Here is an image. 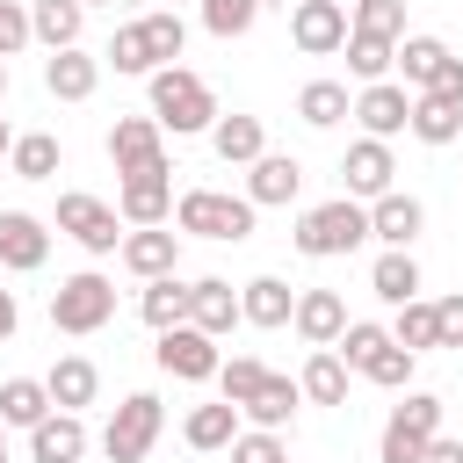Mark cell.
<instances>
[{"label":"cell","instance_id":"2e32d148","mask_svg":"<svg viewBox=\"0 0 463 463\" xmlns=\"http://www.w3.org/2000/svg\"><path fill=\"white\" fill-rule=\"evenodd\" d=\"M297 188H304V166H297L289 152H260L253 174H246V203H253V210H275V203H289Z\"/></svg>","mask_w":463,"mask_h":463},{"label":"cell","instance_id":"4dcf8cb0","mask_svg":"<svg viewBox=\"0 0 463 463\" xmlns=\"http://www.w3.org/2000/svg\"><path fill=\"white\" fill-rule=\"evenodd\" d=\"M181 434H188V449H232L239 441V405H224V398L217 405H195Z\"/></svg>","mask_w":463,"mask_h":463},{"label":"cell","instance_id":"5bb4252c","mask_svg":"<svg viewBox=\"0 0 463 463\" xmlns=\"http://www.w3.org/2000/svg\"><path fill=\"white\" fill-rule=\"evenodd\" d=\"M354 116H362V130H369V137H398V130L412 123V94H405V87H391V80H376V87H362V94H354Z\"/></svg>","mask_w":463,"mask_h":463},{"label":"cell","instance_id":"836d02e7","mask_svg":"<svg viewBox=\"0 0 463 463\" xmlns=\"http://www.w3.org/2000/svg\"><path fill=\"white\" fill-rule=\"evenodd\" d=\"M137 311H145V326H152V333H166V326H188V289H181L174 275H159V282L137 297Z\"/></svg>","mask_w":463,"mask_h":463},{"label":"cell","instance_id":"ffe728a7","mask_svg":"<svg viewBox=\"0 0 463 463\" xmlns=\"http://www.w3.org/2000/svg\"><path fill=\"white\" fill-rule=\"evenodd\" d=\"M80 449H87L80 412H43L29 427V463H80Z\"/></svg>","mask_w":463,"mask_h":463},{"label":"cell","instance_id":"f1b7e54d","mask_svg":"<svg viewBox=\"0 0 463 463\" xmlns=\"http://www.w3.org/2000/svg\"><path fill=\"white\" fill-rule=\"evenodd\" d=\"M297 398H304V391H297L289 376H275V369H268V376H260V391H253V398H246L239 412H246L253 427H268V434H275V427H282V420L297 412Z\"/></svg>","mask_w":463,"mask_h":463},{"label":"cell","instance_id":"681fc988","mask_svg":"<svg viewBox=\"0 0 463 463\" xmlns=\"http://www.w3.org/2000/svg\"><path fill=\"white\" fill-rule=\"evenodd\" d=\"M420 463H463V441H449V434H434V441L420 449Z\"/></svg>","mask_w":463,"mask_h":463},{"label":"cell","instance_id":"ac0fdd59","mask_svg":"<svg viewBox=\"0 0 463 463\" xmlns=\"http://www.w3.org/2000/svg\"><path fill=\"white\" fill-rule=\"evenodd\" d=\"M420 224H427V210H420L412 195H398V188L369 203V239H383V246H398V253H412Z\"/></svg>","mask_w":463,"mask_h":463},{"label":"cell","instance_id":"d4e9b609","mask_svg":"<svg viewBox=\"0 0 463 463\" xmlns=\"http://www.w3.org/2000/svg\"><path fill=\"white\" fill-rule=\"evenodd\" d=\"M297 391H304L311 405H347V362H340L333 347H311V362H304Z\"/></svg>","mask_w":463,"mask_h":463},{"label":"cell","instance_id":"7dc6e473","mask_svg":"<svg viewBox=\"0 0 463 463\" xmlns=\"http://www.w3.org/2000/svg\"><path fill=\"white\" fill-rule=\"evenodd\" d=\"M29 43V7H14V0H0V65L14 58Z\"/></svg>","mask_w":463,"mask_h":463},{"label":"cell","instance_id":"f35d334b","mask_svg":"<svg viewBox=\"0 0 463 463\" xmlns=\"http://www.w3.org/2000/svg\"><path fill=\"white\" fill-rule=\"evenodd\" d=\"M391 340H398L405 354H427V347H434V304H420V297H412V304H398Z\"/></svg>","mask_w":463,"mask_h":463},{"label":"cell","instance_id":"484cf974","mask_svg":"<svg viewBox=\"0 0 463 463\" xmlns=\"http://www.w3.org/2000/svg\"><path fill=\"white\" fill-rule=\"evenodd\" d=\"M80 22H87L80 0H36V7H29V36H43L51 51H72V43H80Z\"/></svg>","mask_w":463,"mask_h":463},{"label":"cell","instance_id":"f6af8a7d","mask_svg":"<svg viewBox=\"0 0 463 463\" xmlns=\"http://www.w3.org/2000/svg\"><path fill=\"white\" fill-rule=\"evenodd\" d=\"M232 463H289V449H282V434L253 427V434H239V441H232Z\"/></svg>","mask_w":463,"mask_h":463},{"label":"cell","instance_id":"7402d4cb","mask_svg":"<svg viewBox=\"0 0 463 463\" xmlns=\"http://www.w3.org/2000/svg\"><path fill=\"white\" fill-rule=\"evenodd\" d=\"M43 391H51V405L80 412V405H94V391H101V369H94L87 354H58V362H51V376H43Z\"/></svg>","mask_w":463,"mask_h":463},{"label":"cell","instance_id":"6da1fadb","mask_svg":"<svg viewBox=\"0 0 463 463\" xmlns=\"http://www.w3.org/2000/svg\"><path fill=\"white\" fill-rule=\"evenodd\" d=\"M152 123L174 130V137L210 130V123H217V94H210L188 65H159V72H152Z\"/></svg>","mask_w":463,"mask_h":463},{"label":"cell","instance_id":"f546056e","mask_svg":"<svg viewBox=\"0 0 463 463\" xmlns=\"http://www.w3.org/2000/svg\"><path fill=\"white\" fill-rule=\"evenodd\" d=\"M43 412H51V391L36 376H7L0 383V427H36Z\"/></svg>","mask_w":463,"mask_h":463},{"label":"cell","instance_id":"ee69618b","mask_svg":"<svg viewBox=\"0 0 463 463\" xmlns=\"http://www.w3.org/2000/svg\"><path fill=\"white\" fill-rule=\"evenodd\" d=\"M362 376H369V383H383V391H405V383H412V354L391 340V347H376V354L362 362Z\"/></svg>","mask_w":463,"mask_h":463},{"label":"cell","instance_id":"d590c367","mask_svg":"<svg viewBox=\"0 0 463 463\" xmlns=\"http://www.w3.org/2000/svg\"><path fill=\"white\" fill-rule=\"evenodd\" d=\"M347 36H383V43H398V36H405V0H354Z\"/></svg>","mask_w":463,"mask_h":463},{"label":"cell","instance_id":"1f68e13d","mask_svg":"<svg viewBox=\"0 0 463 463\" xmlns=\"http://www.w3.org/2000/svg\"><path fill=\"white\" fill-rule=\"evenodd\" d=\"M441 58H449V43H441V36H398V58H391V65L405 72V87H412V94H427V80H434V65H441Z\"/></svg>","mask_w":463,"mask_h":463},{"label":"cell","instance_id":"8992f818","mask_svg":"<svg viewBox=\"0 0 463 463\" xmlns=\"http://www.w3.org/2000/svg\"><path fill=\"white\" fill-rule=\"evenodd\" d=\"M441 434V398L434 391H405V405L383 420V463H420V449Z\"/></svg>","mask_w":463,"mask_h":463},{"label":"cell","instance_id":"f5cc1de1","mask_svg":"<svg viewBox=\"0 0 463 463\" xmlns=\"http://www.w3.org/2000/svg\"><path fill=\"white\" fill-rule=\"evenodd\" d=\"M0 101H7V65H0Z\"/></svg>","mask_w":463,"mask_h":463},{"label":"cell","instance_id":"603a6c76","mask_svg":"<svg viewBox=\"0 0 463 463\" xmlns=\"http://www.w3.org/2000/svg\"><path fill=\"white\" fill-rule=\"evenodd\" d=\"M210 145H217L224 166H253L268 152V130H260V116H217L210 123Z\"/></svg>","mask_w":463,"mask_h":463},{"label":"cell","instance_id":"74e56055","mask_svg":"<svg viewBox=\"0 0 463 463\" xmlns=\"http://www.w3.org/2000/svg\"><path fill=\"white\" fill-rule=\"evenodd\" d=\"M391 58H398V43H383V36H347V72H354L362 87H376V80L391 72Z\"/></svg>","mask_w":463,"mask_h":463},{"label":"cell","instance_id":"5b68a950","mask_svg":"<svg viewBox=\"0 0 463 463\" xmlns=\"http://www.w3.org/2000/svg\"><path fill=\"white\" fill-rule=\"evenodd\" d=\"M159 427H166V412H159V398H152V391H130V398L116 405V420H109V434H101V449H109V463H145V456H152V441H159Z\"/></svg>","mask_w":463,"mask_h":463},{"label":"cell","instance_id":"9c48e42d","mask_svg":"<svg viewBox=\"0 0 463 463\" xmlns=\"http://www.w3.org/2000/svg\"><path fill=\"white\" fill-rule=\"evenodd\" d=\"M58 232H72L87 253H116L123 246V232H116V210L101 203V195H58Z\"/></svg>","mask_w":463,"mask_h":463},{"label":"cell","instance_id":"8fae6325","mask_svg":"<svg viewBox=\"0 0 463 463\" xmlns=\"http://www.w3.org/2000/svg\"><path fill=\"white\" fill-rule=\"evenodd\" d=\"M123 268L130 275H145V282H159V275H174V260H181V232H159V224H145V232H123Z\"/></svg>","mask_w":463,"mask_h":463},{"label":"cell","instance_id":"816d5d0a","mask_svg":"<svg viewBox=\"0 0 463 463\" xmlns=\"http://www.w3.org/2000/svg\"><path fill=\"white\" fill-rule=\"evenodd\" d=\"M7 152H14V130H7V116H0V159H7Z\"/></svg>","mask_w":463,"mask_h":463},{"label":"cell","instance_id":"44dd1931","mask_svg":"<svg viewBox=\"0 0 463 463\" xmlns=\"http://www.w3.org/2000/svg\"><path fill=\"white\" fill-rule=\"evenodd\" d=\"M94 80H101V58H87L80 43L43 58V87H51L58 101H87V94H94Z\"/></svg>","mask_w":463,"mask_h":463},{"label":"cell","instance_id":"60d3db41","mask_svg":"<svg viewBox=\"0 0 463 463\" xmlns=\"http://www.w3.org/2000/svg\"><path fill=\"white\" fill-rule=\"evenodd\" d=\"M260 376H268V369H260L253 354H232V362H217V391H224V405H246V398L260 391Z\"/></svg>","mask_w":463,"mask_h":463},{"label":"cell","instance_id":"cb8c5ba5","mask_svg":"<svg viewBox=\"0 0 463 463\" xmlns=\"http://www.w3.org/2000/svg\"><path fill=\"white\" fill-rule=\"evenodd\" d=\"M289 311H297V297H289L282 275H253V282L239 289V318H246V326H289Z\"/></svg>","mask_w":463,"mask_h":463},{"label":"cell","instance_id":"7a4b0ae2","mask_svg":"<svg viewBox=\"0 0 463 463\" xmlns=\"http://www.w3.org/2000/svg\"><path fill=\"white\" fill-rule=\"evenodd\" d=\"M362 239H369V210H362L354 195H333V203H318V210L297 217V253H311V260L354 253Z\"/></svg>","mask_w":463,"mask_h":463},{"label":"cell","instance_id":"30bf717a","mask_svg":"<svg viewBox=\"0 0 463 463\" xmlns=\"http://www.w3.org/2000/svg\"><path fill=\"white\" fill-rule=\"evenodd\" d=\"M289 43H297L304 58L340 51V43H347V7H340V0H297V14H289Z\"/></svg>","mask_w":463,"mask_h":463},{"label":"cell","instance_id":"e0dca14e","mask_svg":"<svg viewBox=\"0 0 463 463\" xmlns=\"http://www.w3.org/2000/svg\"><path fill=\"white\" fill-rule=\"evenodd\" d=\"M166 210H174V174H137V181H123V195H116V217L123 224H166Z\"/></svg>","mask_w":463,"mask_h":463},{"label":"cell","instance_id":"7c38bea8","mask_svg":"<svg viewBox=\"0 0 463 463\" xmlns=\"http://www.w3.org/2000/svg\"><path fill=\"white\" fill-rule=\"evenodd\" d=\"M188 326L195 333H232L239 326V289L224 282V275H203V282H188Z\"/></svg>","mask_w":463,"mask_h":463},{"label":"cell","instance_id":"277c9868","mask_svg":"<svg viewBox=\"0 0 463 463\" xmlns=\"http://www.w3.org/2000/svg\"><path fill=\"white\" fill-rule=\"evenodd\" d=\"M181 232H195V239H253V203L246 195H217V188H195V195H181Z\"/></svg>","mask_w":463,"mask_h":463},{"label":"cell","instance_id":"b9f144b4","mask_svg":"<svg viewBox=\"0 0 463 463\" xmlns=\"http://www.w3.org/2000/svg\"><path fill=\"white\" fill-rule=\"evenodd\" d=\"M109 65H116V72H159L152 51H145V29H137V22H123V29L109 36Z\"/></svg>","mask_w":463,"mask_h":463},{"label":"cell","instance_id":"c3c4849f","mask_svg":"<svg viewBox=\"0 0 463 463\" xmlns=\"http://www.w3.org/2000/svg\"><path fill=\"white\" fill-rule=\"evenodd\" d=\"M427 94L463 109V58H441V65H434V80H427Z\"/></svg>","mask_w":463,"mask_h":463},{"label":"cell","instance_id":"7bdbcfd3","mask_svg":"<svg viewBox=\"0 0 463 463\" xmlns=\"http://www.w3.org/2000/svg\"><path fill=\"white\" fill-rule=\"evenodd\" d=\"M376 347H391V333H383V326H369V318H354V326H347V333L333 340V354H340L347 369H362V362H369Z\"/></svg>","mask_w":463,"mask_h":463},{"label":"cell","instance_id":"db71d44e","mask_svg":"<svg viewBox=\"0 0 463 463\" xmlns=\"http://www.w3.org/2000/svg\"><path fill=\"white\" fill-rule=\"evenodd\" d=\"M0 463H7V427H0Z\"/></svg>","mask_w":463,"mask_h":463},{"label":"cell","instance_id":"8d00e7d4","mask_svg":"<svg viewBox=\"0 0 463 463\" xmlns=\"http://www.w3.org/2000/svg\"><path fill=\"white\" fill-rule=\"evenodd\" d=\"M137 29H145V51H152V65H174V58H181V43H188V22H181L174 7H159V14H145Z\"/></svg>","mask_w":463,"mask_h":463},{"label":"cell","instance_id":"ab89813d","mask_svg":"<svg viewBox=\"0 0 463 463\" xmlns=\"http://www.w3.org/2000/svg\"><path fill=\"white\" fill-rule=\"evenodd\" d=\"M253 14H260V0H203V29H210V36H224V43H232V36H246V29H253Z\"/></svg>","mask_w":463,"mask_h":463},{"label":"cell","instance_id":"ba28073f","mask_svg":"<svg viewBox=\"0 0 463 463\" xmlns=\"http://www.w3.org/2000/svg\"><path fill=\"white\" fill-rule=\"evenodd\" d=\"M152 354H159V369H166V376H181V383H210V376H217V362H224V354H217V340H210V333H195V326H166Z\"/></svg>","mask_w":463,"mask_h":463},{"label":"cell","instance_id":"d6a6232c","mask_svg":"<svg viewBox=\"0 0 463 463\" xmlns=\"http://www.w3.org/2000/svg\"><path fill=\"white\" fill-rule=\"evenodd\" d=\"M297 116H304L311 130H333L340 116H354V101H347V87H340V80H311V87L297 94Z\"/></svg>","mask_w":463,"mask_h":463},{"label":"cell","instance_id":"83f0119b","mask_svg":"<svg viewBox=\"0 0 463 463\" xmlns=\"http://www.w3.org/2000/svg\"><path fill=\"white\" fill-rule=\"evenodd\" d=\"M369 289H376L383 304H412V297H420V260H412V253H398V246H391V253H376Z\"/></svg>","mask_w":463,"mask_h":463},{"label":"cell","instance_id":"f907efd6","mask_svg":"<svg viewBox=\"0 0 463 463\" xmlns=\"http://www.w3.org/2000/svg\"><path fill=\"white\" fill-rule=\"evenodd\" d=\"M14 326H22V304H14V289H0V340H14Z\"/></svg>","mask_w":463,"mask_h":463},{"label":"cell","instance_id":"9a60e30c","mask_svg":"<svg viewBox=\"0 0 463 463\" xmlns=\"http://www.w3.org/2000/svg\"><path fill=\"white\" fill-rule=\"evenodd\" d=\"M340 174H347V195H391V145L383 137H362V145H347V159H340Z\"/></svg>","mask_w":463,"mask_h":463},{"label":"cell","instance_id":"52a82bcc","mask_svg":"<svg viewBox=\"0 0 463 463\" xmlns=\"http://www.w3.org/2000/svg\"><path fill=\"white\" fill-rule=\"evenodd\" d=\"M109 159H116L123 181H137V174H174V166H166V130H159L152 116H116Z\"/></svg>","mask_w":463,"mask_h":463},{"label":"cell","instance_id":"3957f363","mask_svg":"<svg viewBox=\"0 0 463 463\" xmlns=\"http://www.w3.org/2000/svg\"><path fill=\"white\" fill-rule=\"evenodd\" d=\"M109 318H116V282H109V275L87 268V275H65V282L51 289V326H58V333H101Z\"/></svg>","mask_w":463,"mask_h":463},{"label":"cell","instance_id":"11a10c76","mask_svg":"<svg viewBox=\"0 0 463 463\" xmlns=\"http://www.w3.org/2000/svg\"><path fill=\"white\" fill-rule=\"evenodd\" d=\"M80 7H94V0H80Z\"/></svg>","mask_w":463,"mask_h":463},{"label":"cell","instance_id":"4fadbf2b","mask_svg":"<svg viewBox=\"0 0 463 463\" xmlns=\"http://www.w3.org/2000/svg\"><path fill=\"white\" fill-rule=\"evenodd\" d=\"M43 253H51V232H43V217H29V210H0V268H43Z\"/></svg>","mask_w":463,"mask_h":463},{"label":"cell","instance_id":"d6986e66","mask_svg":"<svg viewBox=\"0 0 463 463\" xmlns=\"http://www.w3.org/2000/svg\"><path fill=\"white\" fill-rule=\"evenodd\" d=\"M289 326H297L311 347H333V340L347 333V304H340V289H304L297 311H289Z\"/></svg>","mask_w":463,"mask_h":463},{"label":"cell","instance_id":"e575fe53","mask_svg":"<svg viewBox=\"0 0 463 463\" xmlns=\"http://www.w3.org/2000/svg\"><path fill=\"white\" fill-rule=\"evenodd\" d=\"M14 181H51L58 174V137L51 130H29V137H14Z\"/></svg>","mask_w":463,"mask_h":463},{"label":"cell","instance_id":"bcb514c9","mask_svg":"<svg viewBox=\"0 0 463 463\" xmlns=\"http://www.w3.org/2000/svg\"><path fill=\"white\" fill-rule=\"evenodd\" d=\"M434 347H463V289L434 304Z\"/></svg>","mask_w":463,"mask_h":463},{"label":"cell","instance_id":"4316f807","mask_svg":"<svg viewBox=\"0 0 463 463\" xmlns=\"http://www.w3.org/2000/svg\"><path fill=\"white\" fill-rule=\"evenodd\" d=\"M420 145H456L463 137V109L456 101H434V94H412V123H405Z\"/></svg>","mask_w":463,"mask_h":463}]
</instances>
